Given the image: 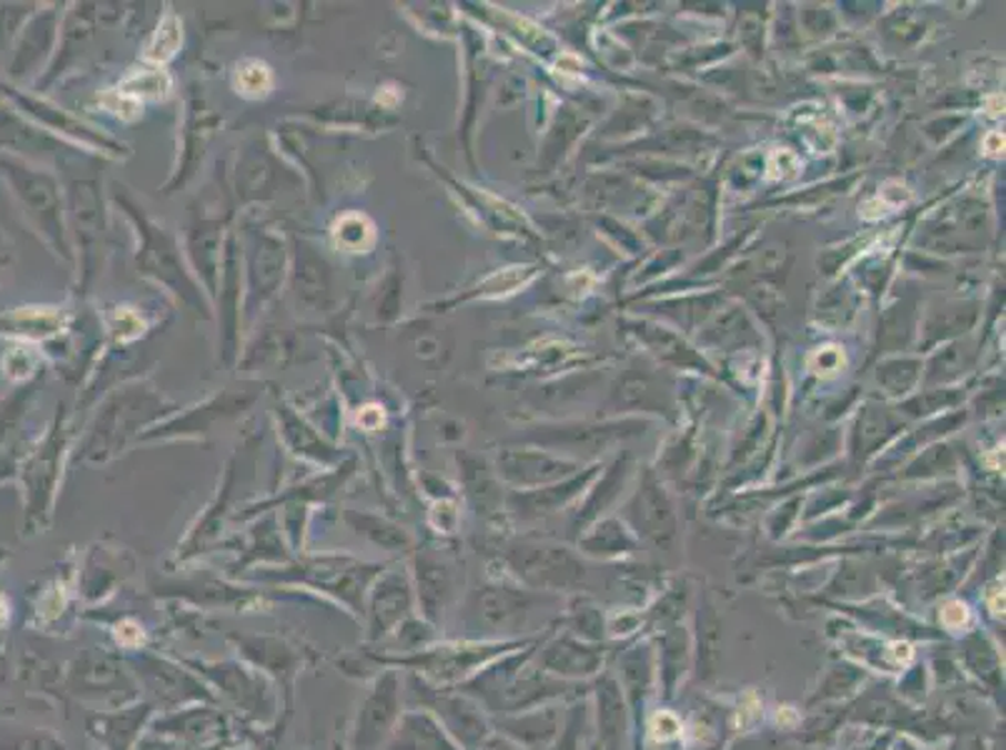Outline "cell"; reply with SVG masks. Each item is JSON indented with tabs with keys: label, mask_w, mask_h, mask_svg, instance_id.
Wrapping results in <instances>:
<instances>
[{
	"label": "cell",
	"mask_w": 1006,
	"mask_h": 750,
	"mask_svg": "<svg viewBox=\"0 0 1006 750\" xmlns=\"http://www.w3.org/2000/svg\"><path fill=\"white\" fill-rule=\"evenodd\" d=\"M539 638H516V640H458L444 643V646L421 648L414 656L398 658V666H408L421 676L426 684L436 688H458L468 678H474L478 670L494 664L496 658L506 653L531 646Z\"/></svg>",
	"instance_id": "1"
},
{
	"label": "cell",
	"mask_w": 1006,
	"mask_h": 750,
	"mask_svg": "<svg viewBox=\"0 0 1006 750\" xmlns=\"http://www.w3.org/2000/svg\"><path fill=\"white\" fill-rule=\"evenodd\" d=\"M506 563L524 588L556 596V593H581L589 581V568L569 545L549 541H524L506 553Z\"/></svg>",
	"instance_id": "2"
},
{
	"label": "cell",
	"mask_w": 1006,
	"mask_h": 750,
	"mask_svg": "<svg viewBox=\"0 0 1006 750\" xmlns=\"http://www.w3.org/2000/svg\"><path fill=\"white\" fill-rule=\"evenodd\" d=\"M623 523L629 525L637 541L649 543L653 551L673 558L681 543V521L667 485L657 471L647 468L633 489L631 499L623 505Z\"/></svg>",
	"instance_id": "3"
},
{
	"label": "cell",
	"mask_w": 1006,
	"mask_h": 750,
	"mask_svg": "<svg viewBox=\"0 0 1006 750\" xmlns=\"http://www.w3.org/2000/svg\"><path fill=\"white\" fill-rule=\"evenodd\" d=\"M411 696L424 710L434 713L438 723L446 728V733L451 736L458 748L471 750L484 738L494 733L491 720L481 703H476L471 696H466L458 688H436L426 684L421 676H411Z\"/></svg>",
	"instance_id": "4"
},
{
	"label": "cell",
	"mask_w": 1006,
	"mask_h": 750,
	"mask_svg": "<svg viewBox=\"0 0 1006 750\" xmlns=\"http://www.w3.org/2000/svg\"><path fill=\"white\" fill-rule=\"evenodd\" d=\"M617 670L613 674L621 686L623 700H627L631 716V750H643V736H647V713L649 700L657 690V653H653L651 638L627 643V650L619 653Z\"/></svg>",
	"instance_id": "5"
},
{
	"label": "cell",
	"mask_w": 1006,
	"mask_h": 750,
	"mask_svg": "<svg viewBox=\"0 0 1006 750\" xmlns=\"http://www.w3.org/2000/svg\"><path fill=\"white\" fill-rule=\"evenodd\" d=\"M613 643H589L569 633L546 636L534 653V660L553 678L569 684H591L607 670Z\"/></svg>",
	"instance_id": "6"
},
{
	"label": "cell",
	"mask_w": 1006,
	"mask_h": 750,
	"mask_svg": "<svg viewBox=\"0 0 1006 750\" xmlns=\"http://www.w3.org/2000/svg\"><path fill=\"white\" fill-rule=\"evenodd\" d=\"M546 598V593H536L519 586H506V583H494V586L478 588L471 600L468 616L474 618L478 628L486 633H498L504 640H516L509 636L526 628L534 608Z\"/></svg>",
	"instance_id": "7"
},
{
	"label": "cell",
	"mask_w": 1006,
	"mask_h": 750,
	"mask_svg": "<svg viewBox=\"0 0 1006 750\" xmlns=\"http://www.w3.org/2000/svg\"><path fill=\"white\" fill-rule=\"evenodd\" d=\"M647 421H639V418H619V421H573V423H561L553 428H541V433L536 435V441L549 445V448H561L566 453L573 455H601L603 451H609L613 443L627 441V438L641 435L647 431Z\"/></svg>",
	"instance_id": "8"
},
{
	"label": "cell",
	"mask_w": 1006,
	"mask_h": 750,
	"mask_svg": "<svg viewBox=\"0 0 1006 750\" xmlns=\"http://www.w3.org/2000/svg\"><path fill=\"white\" fill-rule=\"evenodd\" d=\"M593 750H627L631 743V716L613 670L591 680Z\"/></svg>",
	"instance_id": "9"
},
{
	"label": "cell",
	"mask_w": 1006,
	"mask_h": 750,
	"mask_svg": "<svg viewBox=\"0 0 1006 750\" xmlns=\"http://www.w3.org/2000/svg\"><path fill=\"white\" fill-rule=\"evenodd\" d=\"M396 674H386L360 706L354 728V750H378L390 738L400 718V690Z\"/></svg>",
	"instance_id": "10"
},
{
	"label": "cell",
	"mask_w": 1006,
	"mask_h": 750,
	"mask_svg": "<svg viewBox=\"0 0 1006 750\" xmlns=\"http://www.w3.org/2000/svg\"><path fill=\"white\" fill-rule=\"evenodd\" d=\"M581 471H583V463L576 461V458L553 455V453H543V451L506 453L501 461L504 479L514 485H521V489H529V491L569 481Z\"/></svg>",
	"instance_id": "11"
},
{
	"label": "cell",
	"mask_w": 1006,
	"mask_h": 750,
	"mask_svg": "<svg viewBox=\"0 0 1006 750\" xmlns=\"http://www.w3.org/2000/svg\"><path fill=\"white\" fill-rule=\"evenodd\" d=\"M563 703H551L524 710V713L498 716L496 728L498 733L511 738L514 743H519L526 750H549L563 726Z\"/></svg>",
	"instance_id": "12"
},
{
	"label": "cell",
	"mask_w": 1006,
	"mask_h": 750,
	"mask_svg": "<svg viewBox=\"0 0 1006 750\" xmlns=\"http://www.w3.org/2000/svg\"><path fill=\"white\" fill-rule=\"evenodd\" d=\"M651 643L657 653V684L663 690V698L671 700L677 696L683 676L693 666V638L689 628L673 623V626L661 628Z\"/></svg>",
	"instance_id": "13"
},
{
	"label": "cell",
	"mask_w": 1006,
	"mask_h": 750,
	"mask_svg": "<svg viewBox=\"0 0 1006 750\" xmlns=\"http://www.w3.org/2000/svg\"><path fill=\"white\" fill-rule=\"evenodd\" d=\"M596 473H599V465L583 468L581 473H576L569 481L543 485V489H534L526 493H516L511 503L524 518H546V515L559 513L563 508H569L573 501H579L581 495L589 491V485L596 481Z\"/></svg>",
	"instance_id": "14"
},
{
	"label": "cell",
	"mask_w": 1006,
	"mask_h": 750,
	"mask_svg": "<svg viewBox=\"0 0 1006 750\" xmlns=\"http://www.w3.org/2000/svg\"><path fill=\"white\" fill-rule=\"evenodd\" d=\"M629 479H631V455H621L607 468V473L601 475V481H596L591 489L586 491L581 508L576 511L573 523H571V533L576 535V538H579V535L589 528L591 523L603 518L611 505H617L623 489H627Z\"/></svg>",
	"instance_id": "15"
},
{
	"label": "cell",
	"mask_w": 1006,
	"mask_h": 750,
	"mask_svg": "<svg viewBox=\"0 0 1006 750\" xmlns=\"http://www.w3.org/2000/svg\"><path fill=\"white\" fill-rule=\"evenodd\" d=\"M576 548H579L581 558L619 561L637 553L639 541L621 518H609V515H603V518L591 523L589 528L576 538Z\"/></svg>",
	"instance_id": "16"
},
{
	"label": "cell",
	"mask_w": 1006,
	"mask_h": 750,
	"mask_svg": "<svg viewBox=\"0 0 1006 750\" xmlns=\"http://www.w3.org/2000/svg\"><path fill=\"white\" fill-rule=\"evenodd\" d=\"M631 333L637 336L661 363L683 370H699V373H711V368L707 360L701 358V353H697V350H693L679 333H673V330L659 323H649V320H637V323H631Z\"/></svg>",
	"instance_id": "17"
},
{
	"label": "cell",
	"mask_w": 1006,
	"mask_h": 750,
	"mask_svg": "<svg viewBox=\"0 0 1006 750\" xmlns=\"http://www.w3.org/2000/svg\"><path fill=\"white\" fill-rule=\"evenodd\" d=\"M388 750H461L456 740L446 733L438 718L428 710H411L398 718L390 733Z\"/></svg>",
	"instance_id": "18"
},
{
	"label": "cell",
	"mask_w": 1006,
	"mask_h": 750,
	"mask_svg": "<svg viewBox=\"0 0 1006 750\" xmlns=\"http://www.w3.org/2000/svg\"><path fill=\"white\" fill-rule=\"evenodd\" d=\"M898 431H902V418H896L894 411H888L884 405L866 403L862 411H858L852 433L854 461L858 463L868 461V458L882 451Z\"/></svg>",
	"instance_id": "19"
},
{
	"label": "cell",
	"mask_w": 1006,
	"mask_h": 750,
	"mask_svg": "<svg viewBox=\"0 0 1006 750\" xmlns=\"http://www.w3.org/2000/svg\"><path fill=\"white\" fill-rule=\"evenodd\" d=\"M959 658L964 668L969 674L984 684V688L989 694H999V688L1004 686L1002 678V658L999 650L992 643V638L986 636L982 628L969 630L959 643Z\"/></svg>",
	"instance_id": "20"
},
{
	"label": "cell",
	"mask_w": 1006,
	"mask_h": 750,
	"mask_svg": "<svg viewBox=\"0 0 1006 750\" xmlns=\"http://www.w3.org/2000/svg\"><path fill=\"white\" fill-rule=\"evenodd\" d=\"M411 613V593L404 581H388L376 590L374 603L368 610V636L384 638L398 623H404Z\"/></svg>",
	"instance_id": "21"
},
{
	"label": "cell",
	"mask_w": 1006,
	"mask_h": 750,
	"mask_svg": "<svg viewBox=\"0 0 1006 750\" xmlns=\"http://www.w3.org/2000/svg\"><path fill=\"white\" fill-rule=\"evenodd\" d=\"M611 405L619 411H669L671 398L649 373L631 370L611 391Z\"/></svg>",
	"instance_id": "22"
},
{
	"label": "cell",
	"mask_w": 1006,
	"mask_h": 750,
	"mask_svg": "<svg viewBox=\"0 0 1006 750\" xmlns=\"http://www.w3.org/2000/svg\"><path fill=\"white\" fill-rule=\"evenodd\" d=\"M607 610L599 603H593L589 596H573L566 606V616L559 620L573 638L589 640V643H609V628H607Z\"/></svg>",
	"instance_id": "23"
},
{
	"label": "cell",
	"mask_w": 1006,
	"mask_h": 750,
	"mask_svg": "<svg viewBox=\"0 0 1006 750\" xmlns=\"http://www.w3.org/2000/svg\"><path fill=\"white\" fill-rule=\"evenodd\" d=\"M703 343L709 346H746L756 343V333L751 320L741 308H724V314H719L707 330H703Z\"/></svg>",
	"instance_id": "24"
},
{
	"label": "cell",
	"mask_w": 1006,
	"mask_h": 750,
	"mask_svg": "<svg viewBox=\"0 0 1006 750\" xmlns=\"http://www.w3.org/2000/svg\"><path fill=\"white\" fill-rule=\"evenodd\" d=\"M974 363V350L969 343H952L939 348V353H934V358L926 366V376L924 383L926 386H946L959 381V378L972 368Z\"/></svg>",
	"instance_id": "25"
},
{
	"label": "cell",
	"mask_w": 1006,
	"mask_h": 750,
	"mask_svg": "<svg viewBox=\"0 0 1006 750\" xmlns=\"http://www.w3.org/2000/svg\"><path fill=\"white\" fill-rule=\"evenodd\" d=\"M141 668H143L141 674L145 678V684L153 688L155 696H163L165 700H183V698H189V696L183 694V690H191L195 698L201 696L199 690H203V688L195 686L193 680L185 674H181L179 668L163 664V660L143 658Z\"/></svg>",
	"instance_id": "26"
},
{
	"label": "cell",
	"mask_w": 1006,
	"mask_h": 750,
	"mask_svg": "<svg viewBox=\"0 0 1006 750\" xmlns=\"http://www.w3.org/2000/svg\"><path fill=\"white\" fill-rule=\"evenodd\" d=\"M591 733H593L591 730V703H589V696H583L579 700L566 703L563 726L559 730V736L553 738L549 750H586V743H589Z\"/></svg>",
	"instance_id": "27"
},
{
	"label": "cell",
	"mask_w": 1006,
	"mask_h": 750,
	"mask_svg": "<svg viewBox=\"0 0 1006 750\" xmlns=\"http://www.w3.org/2000/svg\"><path fill=\"white\" fill-rule=\"evenodd\" d=\"M922 370V360L916 358H888L876 368V383L884 388L886 395L904 398L919 386Z\"/></svg>",
	"instance_id": "28"
},
{
	"label": "cell",
	"mask_w": 1006,
	"mask_h": 750,
	"mask_svg": "<svg viewBox=\"0 0 1006 750\" xmlns=\"http://www.w3.org/2000/svg\"><path fill=\"white\" fill-rule=\"evenodd\" d=\"M697 626H699V640H697L699 676L709 678L711 674H714L717 653H719V643H721V620L709 600L701 603Z\"/></svg>",
	"instance_id": "29"
},
{
	"label": "cell",
	"mask_w": 1006,
	"mask_h": 750,
	"mask_svg": "<svg viewBox=\"0 0 1006 750\" xmlns=\"http://www.w3.org/2000/svg\"><path fill=\"white\" fill-rule=\"evenodd\" d=\"M974 320H976V306H966V304L946 306L942 314L932 316L929 323H926L924 346H936L939 343V338L946 340L956 333H966V330L974 326Z\"/></svg>",
	"instance_id": "30"
},
{
	"label": "cell",
	"mask_w": 1006,
	"mask_h": 750,
	"mask_svg": "<svg viewBox=\"0 0 1006 750\" xmlns=\"http://www.w3.org/2000/svg\"><path fill=\"white\" fill-rule=\"evenodd\" d=\"M216 670H221V674H211L213 678H216V684L226 690V694L236 700L238 706H253V703H258L261 696H263V684L258 678H253L251 674H246V670H238L236 666H216Z\"/></svg>",
	"instance_id": "31"
},
{
	"label": "cell",
	"mask_w": 1006,
	"mask_h": 750,
	"mask_svg": "<svg viewBox=\"0 0 1006 750\" xmlns=\"http://www.w3.org/2000/svg\"><path fill=\"white\" fill-rule=\"evenodd\" d=\"M962 401L964 393L956 391V388H926L919 395H912L910 401L898 405V411H904L912 418H922L936 411H952V408H956Z\"/></svg>",
	"instance_id": "32"
},
{
	"label": "cell",
	"mask_w": 1006,
	"mask_h": 750,
	"mask_svg": "<svg viewBox=\"0 0 1006 750\" xmlns=\"http://www.w3.org/2000/svg\"><path fill=\"white\" fill-rule=\"evenodd\" d=\"M121 680V670L113 664L109 656H91L81 658V694H101L113 688Z\"/></svg>",
	"instance_id": "33"
},
{
	"label": "cell",
	"mask_w": 1006,
	"mask_h": 750,
	"mask_svg": "<svg viewBox=\"0 0 1006 750\" xmlns=\"http://www.w3.org/2000/svg\"><path fill=\"white\" fill-rule=\"evenodd\" d=\"M956 455L952 451V445L939 443L924 451L914 463L906 465V471L902 473L904 479H939L944 473H954L956 468Z\"/></svg>",
	"instance_id": "34"
},
{
	"label": "cell",
	"mask_w": 1006,
	"mask_h": 750,
	"mask_svg": "<svg viewBox=\"0 0 1006 750\" xmlns=\"http://www.w3.org/2000/svg\"><path fill=\"white\" fill-rule=\"evenodd\" d=\"M864 676H866L864 668H858V666H834V668H829L824 684L819 686V694L814 696V703H816V700L844 698L849 690L862 684Z\"/></svg>",
	"instance_id": "35"
},
{
	"label": "cell",
	"mask_w": 1006,
	"mask_h": 750,
	"mask_svg": "<svg viewBox=\"0 0 1006 750\" xmlns=\"http://www.w3.org/2000/svg\"><path fill=\"white\" fill-rule=\"evenodd\" d=\"M819 318L826 320L832 326H844L854 318V296L849 288H834L832 294H826L822 304H819Z\"/></svg>",
	"instance_id": "36"
},
{
	"label": "cell",
	"mask_w": 1006,
	"mask_h": 750,
	"mask_svg": "<svg viewBox=\"0 0 1006 750\" xmlns=\"http://www.w3.org/2000/svg\"><path fill=\"white\" fill-rule=\"evenodd\" d=\"M169 75L161 71H141L125 78L121 95H143V99H161L169 91Z\"/></svg>",
	"instance_id": "37"
},
{
	"label": "cell",
	"mask_w": 1006,
	"mask_h": 750,
	"mask_svg": "<svg viewBox=\"0 0 1006 750\" xmlns=\"http://www.w3.org/2000/svg\"><path fill=\"white\" fill-rule=\"evenodd\" d=\"M179 45H181V23H179V18H175V16H169L159 25V31H155V35H153L151 48H149V58L155 63L169 61V58H173L175 48H179Z\"/></svg>",
	"instance_id": "38"
},
{
	"label": "cell",
	"mask_w": 1006,
	"mask_h": 750,
	"mask_svg": "<svg viewBox=\"0 0 1006 750\" xmlns=\"http://www.w3.org/2000/svg\"><path fill=\"white\" fill-rule=\"evenodd\" d=\"M896 314L886 316L882 326V340L886 348H902L910 343L914 333V308H894Z\"/></svg>",
	"instance_id": "39"
},
{
	"label": "cell",
	"mask_w": 1006,
	"mask_h": 750,
	"mask_svg": "<svg viewBox=\"0 0 1006 750\" xmlns=\"http://www.w3.org/2000/svg\"><path fill=\"white\" fill-rule=\"evenodd\" d=\"M238 88H241V93L251 95V99H258V95L268 93V88H271L268 65H263L258 61L243 63L238 68Z\"/></svg>",
	"instance_id": "40"
},
{
	"label": "cell",
	"mask_w": 1006,
	"mask_h": 750,
	"mask_svg": "<svg viewBox=\"0 0 1006 750\" xmlns=\"http://www.w3.org/2000/svg\"><path fill=\"white\" fill-rule=\"evenodd\" d=\"M801 25H804V31L809 35L826 38L834 33L836 18L824 6H806V8H801Z\"/></svg>",
	"instance_id": "41"
},
{
	"label": "cell",
	"mask_w": 1006,
	"mask_h": 750,
	"mask_svg": "<svg viewBox=\"0 0 1006 750\" xmlns=\"http://www.w3.org/2000/svg\"><path fill=\"white\" fill-rule=\"evenodd\" d=\"M471 750H526V748H521L519 743H514L511 738H506L504 733H498V730H496V733L484 738L481 743H478Z\"/></svg>",
	"instance_id": "42"
}]
</instances>
